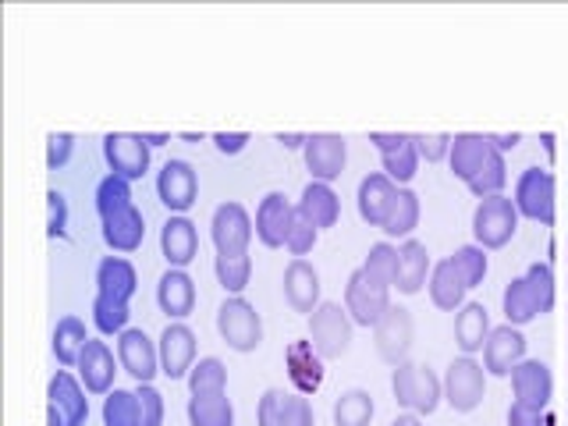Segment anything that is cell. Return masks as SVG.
Segmentation results:
<instances>
[{
  "label": "cell",
  "instance_id": "obj_3",
  "mask_svg": "<svg viewBox=\"0 0 568 426\" xmlns=\"http://www.w3.org/2000/svg\"><path fill=\"white\" fill-rule=\"evenodd\" d=\"M352 316L345 302H320L316 313L310 316V345L316 348L320 359H342L352 348Z\"/></svg>",
  "mask_w": 568,
  "mask_h": 426
},
{
  "label": "cell",
  "instance_id": "obj_16",
  "mask_svg": "<svg viewBox=\"0 0 568 426\" xmlns=\"http://www.w3.org/2000/svg\"><path fill=\"white\" fill-rule=\"evenodd\" d=\"M295 217H298V206L288 200V195H284V192H266L263 200H260V206H256V239L266 248L288 245Z\"/></svg>",
  "mask_w": 568,
  "mask_h": 426
},
{
  "label": "cell",
  "instance_id": "obj_17",
  "mask_svg": "<svg viewBox=\"0 0 568 426\" xmlns=\"http://www.w3.org/2000/svg\"><path fill=\"white\" fill-rule=\"evenodd\" d=\"M511 395L532 413H547L550 398H555V373L544 359H523L511 369Z\"/></svg>",
  "mask_w": 568,
  "mask_h": 426
},
{
  "label": "cell",
  "instance_id": "obj_19",
  "mask_svg": "<svg viewBox=\"0 0 568 426\" xmlns=\"http://www.w3.org/2000/svg\"><path fill=\"white\" fill-rule=\"evenodd\" d=\"M526 355V334L523 327H511V324H501L494 327L487 345H484V369L487 377H511V369L519 366Z\"/></svg>",
  "mask_w": 568,
  "mask_h": 426
},
{
  "label": "cell",
  "instance_id": "obj_32",
  "mask_svg": "<svg viewBox=\"0 0 568 426\" xmlns=\"http://www.w3.org/2000/svg\"><path fill=\"white\" fill-rule=\"evenodd\" d=\"M288 377L298 387V395H313L324 384V359H320L310 342H295L288 348Z\"/></svg>",
  "mask_w": 568,
  "mask_h": 426
},
{
  "label": "cell",
  "instance_id": "obj_63",
  "mask_svg": "<svg viewBox=\"0 0 568 426\" xmlns=\"http://www.w3.org/2000/svg\"><path fill=\"white\" fill-rule=\"evenodd\" d=\"M565 266H568V242H565Z\"/></svg>",
  "mask_w": 568,
  "mask_h": 426
},
{
  "label": "cell",
  "instance_id": "obj_45",
  "mask_svg": "<svg viewBox=\"0 0 568 426\" xmlns=\"http://www.w3.org/2000/svg\"><path fill=\"white\" fill-rule=\"evenodd\" d=\"M124 206H132V182H124V178H118V174H106L103 182L97 185L100 221L111 217V213H118V210H124Z\"/></svg>",
  "mask_w": 568,
  "mask_h": 426
},
{
  "label": "cell",
  "instance_id": "obj_7",
  "mask_svg": "<svg viewBox=\"0 0 568 426\" xmlns=\"http://www.w3.org/2000/svg\"><path fill=\"white\" fill-rule=\"evenodd\" d=\"M345 310L355 327H377L384 313L390 310V288L381 281H373L363 266H355L345 281Z\"/></svg>",
  "mask_w": 568,
  "mask_h": 426
},
{
  "label": "cell",
  "instance_id": "obj_38",
  "mask_svg": "<svg viewBox=\"0 0 568 426\" xmlns=\"http://www.w3.org/2000/svg\"><path fill=\"white\" fill-rule=\"evenodd\" d=\"M523 281H526L529 298H532V306H537L540 316H547L550 310H555V302H558L555 266H550V263H529V271L523 274Z\"/></svg>",
  "mask_w": 568,
  "mask_h": 426
},
{
  "label": "cell",
  "instance_id": "obj_18",
  "mask_svg": "<svg viewBox=\"0 0 568 426\" xmlns=\"http://www.w3.org/2000/svg\"><path fill=\"white\" fill-rule=\"evenodd\" d=\"M302 156H306V168L313 174V182H337L348 164V142L345 135H334V132H313L306 139V150H302Z\"/></svg>",
  "mask_w": 568,
  "mask_h": 426
},
{
  "label": "cell",
  "instance_id": "obj_36",
  "mask_svg": "<svg viewBox=\"0 0 568 426\" xmlns=\"http://www.w3.org/2000/svg\"><path fill=\"white\" fill-rule=\"evenodd\" d=\"M377 405H373V395L363 387H348L334 398V426H369Z\"/></svg>",
  "mask_w": 568,
  "mask_h": 426
},
{
  "label": "cell",
  "instance_id": "obj_40",
  "mask_svg": "<svg viewBox=\"0 0 568 426\" xmlns=\"http://www.w3.org/2000/svg\"><path fill=\"white\" fill-rule=\"evenodd\" d=\"M129 316H132L129 302L111 298V295H97L93 298V324H97L100 334H106V337L124 334V331H129Z\"/></svg>",
  "mask_w": 568,
  "mask_h": 426
},
{
  "label": "cell",
  "instance_id": "obj_14",
  "mask_svg": "<svg viewBox=\"0 0 568 426\" xmlns=\"http://www.w3.org/2000/svg\"><path fill=\"white\" fill-rule=\"evenodd\" d=\"M256 423L260 426H316V416L306 395L271 387V390H263V398L256 405Z\"/></svg>",
  "mask_w": 568,
  "mask_h": 426
},
{
  "label": "cell",
  "instance_id": "obj_61",
  "mask_svg": "<svg viewBox=\"0 0 568 426\" xmlns=\"http://www.w3.org/2000/svg\"><path fill=\"white\" fill-rule=\"evenodd\" d=\"M540 142H544V150H547L550 156H555V135H550V132H547V135H544Z\"/></svg>",
  "mask_w": 568,
  "mask_h": 426
},
{
  "label": "cell",
  "instance_id": "obj_28",
  "mask_svg": "<svg viewBox=\"0 0 568 426\" xmlns=\"http://www.w3.org/2000/svg\"><path fill=\"white\" fill-rule=\"evenodd\" d=\"M430 253H426V245L419 239H405L398 245V284L395 288L402 295H419L426 288V281H430Z\"/></svg>",
  "mask_w": 568,
  "mask_h": 426
},
{
  "label": "cell",
  "instance_id": "obj_12",
  "mask_svg": "<svg viewBox=\"0 0 568 426\" xmlns=\"http://www.w3.org/2000/svg\"><path fill=\"white\" fill-rule=\"evenodd\" d=\"M501 156L494 150V142L484 132H458L452 139V153H448V168L462 185H473L479 174H484L494 160Z\"/></svg>",
  "mask_w": 568,
  "mask_h": 426
},
{
  "label": "cell",
  "instance_id": "obj_27",
  "mask_svg": "<svg viewBox=\"0 0 568 426\" xmlns=\"http://www.w3.org/2000/svg\"><path fill=\"white\" fill-rule=\"evenodd\" d=\"M100 224H103L100 235L106 248H114V253H135L142 239H146V217H142V210L135 203L111 213V217H103Z\"/></svg>",
  "mask_w": 568,
  "mask_h": 426
},
{
  "label": "cell",
  "instance_id": "obj_4",
  "mask_svg": "<svg viewBox=\"0 0 568 426\" xmlns=\"http://www.w3.org/2000/svg\"><path fill=\"white\" fill-rule=\"evenodd\" d=\"M511 203L519 210V217L555 227V174L547 168H526L519 178H515V192Z\"/></svg>",
  "mask_w": 568,
  "mask_h": 426
},
{
  "label": "cell",
  "instance_id": "obj_57",
  "mask_svg": "<svg viewBox=\"0 0 568 426\" xmlns=\"http://www.w3.org/2000/svg\"><path fill=\"white\" fill-rule=\"evenodd\" d=\"M306 139H310V135H295V132H288V135L281 132V135H277V142H281L284 150H306Z\"/></svg>",
  "mask_w": 568,
  "mask_h": 426
},
{
  "label": "cell",
  "instance_id": "obj_41",
  "mask_svg": "<svg viewBox=\"0 0 568 426\" xmlns=\"http://www.w3.org/2000/svg\"><path fill=\"white\" fill-rule=\"evenodd\" d=\"M363 271L373 281H381V284H387V288H395V284H398V245H390L387 239L377 242V245H369V253L363 260Z\"/></svg>",
  "mask_w": 568,
  "mask_h": 426
},
{
  "label": "cell",
  "instance_id": "obj_50",
  "mask_svg": "<svg viewBox=\"0 0 568 426\" xmlns=\"http://www.w3.org/2000/svg\"><path fill=\"white\" fill-rule=\"evenodd\" d=\"M47 235L50 239H68V200H64V192H58V189L47 192Z\"/></svg>",
  "mask_w": 568,
  "mask_h": 426
},
{
  "label": "cell",
  "instance_id": "obj_43",
  "mask_svg": "<svg viewBox=\"0 0 568 426\" xmlns=\"http://www.w3.org/2000/svg\"><path fill=\"white\" fill-rule=\"evenodd\" d=\"M381 168H384V174L395 182L398 189H408V182L416 178V171H419V150H416V139H408L402 150H395V153H384L381 156Z\"/></svg>",
  "mask_w": 568,
  "mask_h": 426
},
{
  "label": "cell",
  "instance_id": "obj_11",
  "mask_svg": "<svg viewBox=\"0 0 568 426\" xmlns=\"http://www.w3.org/2000/svg\"><path fill=\"white\" fill-rule=\"evenodd\" d=\"M150 142L139 132H111L103 135V160L111 174L124 178V182H139L150 171Z\"/></svg>",
  "mask_w": 568,
  "mask_h": 426
},
{
  "label": "cell",
  "instance_id": "obj_24",
  "mask_svg": "<svg viewBox=\"0 0 568 426\" xmlns=\"http://www.w3.org/2000/svg\"><path fill=\"white\" fill-rule=\"evenodd\" d=\"M89 390L71 369H58L47 384V398L64 413L68 426H85L89 423Z\"/></svg>",
  "mask_w": 568,
  "mask_h": 426
},
{
  "label": "cell",
  "instance_id": "obj_2",
  "mask_svg": "<svg viewBox=\"0 0 568 426\" xmlns=\"http://www.w3.org/2000/svg\"><path fill=\"white\" fill-rule=\"evenodd\" d=\"M217 334L231 352H256L263 345V316L256 306L242 295H227L217 310Z\"/></svg>",
  "mask_w": 568,
  "mask_h": 426
},
{
  "label": "cell",
  "instance_id": "obj_60",
  "mask_svg": "<svg viewBox=\"0 0 568 426\" xmlns=\"http://www.w3.org/2000/svg\"><path fill=\"white\" fill-rule=\"evenodd\" d=\"M390 426H423V419L416 413H402V416H395V423H390Z\"/></svg>",
  "mask_w": 568,
  "mask_h": 426
},
{
  "label": "cell",
  "instance_id": "obj_13",
  "mask_svg": "<svg viewBox=\"0 0 568 426\" xmlns=\"http://www.w3.org/2000/svg\"><path fill=\"white\" fill-rule=\"evenodd\" d=\"M118 363L135 384H153L160 373V348L142 327H129L118 334Z\"/></svg>",
  "mask_w": 568,
  "mask_h": 426
},
{
  "label": "cell",
  "instance_id": "obj_33",
  "mask_svg": "<svg viewBox=\"0 0 568 426\" xmlns=\"http://www.w3.org/2000/svg\"><path fill=\"white\" fill-rule=\"evenodd\" d=\"M89 342L85 334V324L79 316H61L58 327H53V337H50V348H53V359L61 363V369H75L79 366V355Z\"/></svg>",
  "mask_w": 568,
  "mask_h": 426
},
{
  "label": "cell",
  "instance_id": "obj_51",
  "mask_svg": "<svg viewBox=\"0 0 568 426\" xmlns=\"http://www.w3.org/2000/svg\"><path fill=\"white\" fill-rule=\"evenodd\" d=\"M71 153H75V135L71 132H50L47 135V171L68 168Z\"/></svg>",
  "mask_w": 568,
  "mask_h": 426
},
{
  "label": "cell",
  "instance_id": "obj_37",
  "mask_svg": "<svg viewBox=\"0 0 568 426\" xmlns=\"http://www.w3.org/2000/svg\"><path fill=\"white\" fill-rule=\"evenodd\" d=\"M189 395H224L227 390V366L217 359V355H203L195 359V366L189 369Z\"/></svg>",
  "mask_w": 568,
  "mask_h": 426
},
{
  "label": "cell",
  "instance_id": "obj_56",
  "mask_svg": "<svg viewBox=\"0 0 568 426\" xmlns=\"http://www.w3.org/2000/svg\"><path fill=\"white\" fill-rule=\"evenodd\" d=\"M487 139L494 142V150H497V153H508V150H515V146L523 142L519 132H487Z\"/></svg>",
  "mask_w": 568,
  "mask_h": 426
},
{
  "label": "cell",
  "instance_id": "obj_21",
  "mask_svg": "<svg viewBox=\"0 0 568 426\" xmlns=\"http://www.w3.org/2000/svg\"><path fill=\"white\" fill-rule=\"evenodd\" d=\"M320 274H316V266L310 260H292L288 266H284V277H281V292H284V302L302 313V316H313L316 306L324 298H320Z\"/></svg>",
  "mask_w": 568,
  "mask_h": 426
},
{
  "label": "cell",
  "instance_id": "obj_35",
  "mask_svg": "<svg viewBox=\"0 0 568 426\" xmlns=\"http://www.w3.org/2000/svg\"><path fill=\"white\" fill-rule=\"evenodd\" d=\"M189 426H235V405L224 395H189Z\"/></svg>",
  "mask_w": 568,
  "mask_h": 426
},
{
  "label": "cell",
  "instance_id": "obj_20",
  "mask_svg": "<svg viewBox=\"0 0 568 426\" xmlns=\"http://www.w3.org/2000/svg\"><path fill=\"white\" fill-rule=\"evenodd\" d=\"M118 359H114V352L106 348V342H100V337H89L82 355H79V381L82 387L89 390V395H111L114 390V373H118Z\"/></svg>",
  "mask_w": 568,
  "mask_h": 426
},
{
  "label": "cell",
  "instance_id": "obj_26",
  "mask_svg": "<svg viewBox=\"0 0 568 426\" xmlns=\"http://www.w3.org/2000/svg\"><path fill=\"white\" fill-rule=\"evenodd\" d=\"M160 253H164L168 266L185 271L200 256V231H195V224L189 217H168L164 227H160Z\"/></svg>",
  "mask_w": 568,
  "mask_h": 426
},
{
  "label": "cell",
  "instance_id": "obj_39",
  "mask_svg": "<svg viewBox=\"0 0 568 426\" xmlns=\"http://www.w3.org/2000/svg\"><path fill=\"white\" fill-rule=\"evenodd\" d=\"M501 313H505V324H511V327H526V324H532V320L540 316L537 306H532L529 288H526L523 277H511L505 284V292H501Z\"/></svg>",
  "mask_w": 568,
  "mask_h": 426
},
{
  "label": "cell",
  "instance_id": "obj_6",
  "mask_svg": "<svg viewBox=\"0 0 568 426\" xmlns=\"http://www.w3.org/2000/svg\"><path fill=\"white\" fill-rule=\"evenodd\" d=\"M440 384H444V402L462 416L476 413L487 398V369H484V363H476L473 355H458V359H452Z\"/></svg>",
  "mask_w": 568,
  "mask_h": 426
},
{
  "label": "cell",
  "instance_id": "obj_64",
  "mask_svg": "<svg viewBox=\"0 0 568 426\" xmlns=\"http://www.w3.org/2000/svg\"><path fill=\"white\" fill-rule=\"evenodd\" d=\"M565 426H568V413H565Z\"/></svg>",
  "mask_w": 568,
  "mask_h": 426
},
{
  "label": "cell",
  "instance_id": "obj_48",
  "mask_svg": "<svg viewBox=\"0 0 568 426\" xmlns=\"http://www.w3.org/2000/svg\"><path fill=\"white\" fill-rule=\"evenodd\" d=\"M139 426H164V395L153 384H135Z\"/></svg>",
  "mask_w": 568,
  "mask_h": 426
},
{
  "label": "cell",
  "instance_id": "obj_58",
  "mask_svg": "<svg viewBox=\"0 0 568 426\" xmlns=\"http://www.w3.org/2000/svg\"><path fill=\"white\" fill-rule=\"evenodd\" d=\"M47 426H68L64 423V413L53 402H47Z\"/></svg>",
  "mask_w": 568,
  "mask_h": 426
},
{
  "label": "cell",
  "instance_id": "obj_22",
  "mask_svg": "<svg viewBox=\"0 0 568 426\" xmlns=\"http://www.w3.org/2000/svg\"><path fill=\"white\" fill-rule=\"evenodd\" d=\"M156 306L171 320V324L189 320L195 313V281L189 277V271L168 266V274L156 281Z\"/></svg>",
  "mask_w": 568,
  "mask_h": 426
},
{
  "label": "cell",
  "instance_id": "obj_5",
  "mask_svg": "<svg viewBox=\"0 0 568 426\" xmlns=\"http://www.w3.org/2000/svg\"><path fill=\"white\" fill-rule=\"evenodd\" d=\"M515 231H519V210L508 200V195H490V200H479L476 213H473V239L479 248H505Z\"/></svg>",
  "mask_w": 568,
  "mask_h": 426
},
{
  "label": "cell",
  "instance_id": "obj_59",
  "mask_svg": "<svg viewBox=\"0 0 568 426\" xmlns=\"http://www.w3.org/2000/svg\"><path fill=\"white\" fill-rule=\"evenodd\" d=\"M142 139L150 142V150H156V146H168V142H171V135H168V132H142Z\"/></svg>",
  "mask_w": 568,
  "mask_h": 426
},
{
  "label": "cell",
  "instance_id": "obj_54",
  "mask_svg": "<svg viewBox=\"0 0 568 426\" xmlns=\"http://www.w3.org/2000/svg\"><path fill=\"white\" fill-rule=\"evenodd\" d=\"M550 416L547 413H532V408L519 405V402H511L508 408V426H547Z\"/></svg>",
  "mask_w": 568,
  "mask_h": 426
},
{
  "label": "cell",
  "instance_id": "obj_44",
  "mask_svg": "<svg viewBox=\"0 0 568 426\" xmlns=\"http://www.w3.org/2000/svg\"><path fill=\"white\" fill-rule=\"evenodd\" d=\"M103 426H139V398L135 390L114 387L103 398Z\"/></svg>",
  "mask_w": 568,
  "mask_h": 426
},
{
  "label": "cell",
  "instance_id": "obj_15",
  "mask_svg": "<svg viewBox=\"0 0 568 426\" xmlns=\"http://www.w3.org/2000/svg\"><path fill=\"white\" fill-rule=\"evenodd\" d=\"M156 348H160V373H164L168 381H185L189 369L195 366V334L185 320H178V324H168L164 334L156 337Z\"/></svg>",
  "mask_w": 568,
  "mask_h": 426
},
{
  "label": "cell",
  "instance_id": "obj_23",
  "mask_svg": "<svg viewBox=\"0 0 568 426\" xmlns=\"http://www.w3.org/2000/svg\"><path fill=\"white\" fill-rule=\"evenodd\" d=\"M398 200V185L390 182L384 171L377 174H366L359 182V192H355V206H359V217L369 224V227H384L390 206Z\"/></svg>",
  "mask_w": 568,
  "mask_h": 426
},
{
  "label": "cell",
  "instance_id": "obj_62",
  "mask_svg": "<svg viewBox=\"0 0 568 426\" xmlns=\"http://www.w3.org/2000/svg\"><path fill=\"white\" fill-rule=\"evenodd\" d=\"M182 142H192V146H195V142H203V135H195V132H182Z\"/></svg>",
  "mask_w": 568,
  "mask_h": 426
},
{
  "label": "cell",
  "instance_id": "obj_29",
  "mask_svg": "<svg viewBox=\"0 0 568 426\" xmlns=\"http://www.w3.org/2000/svg\"><path fill=\"white\" fill-rule=\"evenodd\" d=\"M490 313L484 302H466L458 313H455V345L462 355H476L484 352L487 337H490Z\"/></svg>",
  "mask_w": 568,
  "mask_h": 426
},
{
  "label": "cell",
  "instance_id": "obj_25",
  "mask_svg": "<svg viewBox=\"0 0 568 426\" xmlns=\"http://www.w3.org/2000/svg\"><path fill=\"white\" fill-rule=\"evenodd\" d=\"M426 292H430V302L437 310L444 313H458L462 306H466V295H469V284L466 277L458 274V266L452 256H444L434 263L430 271V281H426Z\"/></svg>",
  "mask_w": 568,
  "mask_h": 426
},
{
  "label": "cell",
  "instance_id": "obj_52",
  "mask_svg": "<svg viewBox=\"0 0 568 426\" xmlns=\"http://www.w3.org/2000/svg\"><path fill=\"white\" fill-rule=\"evenodd\" d=\"M416 139V150H419V160L426 164H440V160H448L452 153V139L448 132H437V135H413Z\"/></svg>",
  "mask_w": 568,
  "mask_h": 426
},
{
  "label": "cell",
  "instance_id": "obj_42",
  "mask_svg": "<svg viewBox=\"0 0 568 426\" xmlns=\"http://www.w3.org/2000/svg\"><path fill=\"white\" fill-rule=\"evenodd\" d=\"M213 274H217L227 295H242L248 281H253V256H217L213 260Z\"/></svg>",
  "mask_w": 568,
  "mask_h": 426
},
{
  "label": "cell",
  "instance_id": "obj_55",
  "mask_svg": "<svg viewBox=\"0 0 568 426\" xmlns=\"http://www.w3.org/2000/svg\"><path fill=\"white\" fill-rule=\"evenodd\" d=\"M408 139H413V135H405V132H369L373 150H377L381 156H384V153H395V150H402Z\"/></svg>",
  "mask_w": 568,
  "mask_h": 426
},
{
  "label": "cell",
  "instance_id": "obj_47",
  "mask_svg": "<svg viewBox=\"0 0 568 426\" xmlns=\"http://www.w3.org/2000/svg\"><path fill=\"white\" fill-rule=\"evenodd\" d=\"M505 185H508V164H505V153L494 160V164L476 178L469 185V192L476 200H490V195H505Z\"/></svg>",
  "mask_w": 568,
  "mask_h": 426
},
{
  "label": "cell",
  "instance_id": "obj_53",
  "mask_svg": "<svg viewBox=\"0 0 568 426\" xmlns=\"http://www.w3.org/2000/svg\"><path fill=\"white\" fill-rule=\"evenodd\" d=\"M248 142H253V135H248V132H217V135H213V146H217V153H224V156L245 153Z\"/></svg>",
  "mask_w": 568,
  "mask_h": 426
},
{
  "label": "cell",
  "instance_id": "obj_9",
  "mask_svg": "<svg viewBox=\"0 0 568 426\" xmlns=\"http://www.w3.org/2000/svg\"><path fill=\"white\" fill-rule=\"evenodd\" d=\"M156 195L171 210V217H185L200 203V174L189 160H168L156 174Z\"/></svg>",
  "mask_w": 568,
  "mask_h": 426
},
{
  "label": "cell",
  "instance_id": "obj_30",
  "mask_svg": "<svg viewBox=\"0 0 568 426\" xmlns=\"http://www.w3.org/2000/svg\"><path fill=\"white\" fill-rule=\"evenodd\" d=\"M139 292V274L132 260L124 256H103L97 263V295H111L121 302H132V295Z\"/></svg>",
  "mask_w": 568,
  "mask_h": 426
},
{
  "label": "cell",
  "instance_id": "obj_31",
  "mask_svg": "<svg viewBox=\"0 0 568 426\" xmlns=\"http://www.w3.org/2000/svg\"><path fill=\"white\" fill-rule=\"evenodd\" d=\"M295 206H298L302 217H310L320 231L334 227L337 217H342V200H337V192L327 182H310L306 189H302Z\"/></svg>",
  "mask_w": 568,
  "mask_h": 426
},
{
  "label": "cell",
  "instance_id": "obj_49",
  "mask_svg": "<svg viewBox=\"0 0 568 426\" xmlns=\"http://www.w3.org/2000/svg\"><path fill=\"white\" fill-rule=\"evenodd\" d=\"M316 242H320V227L310 221V217H295V227H292V235H288V253H292V260H306L313 248H316Z\"/></svg>",
  "mask_w": 568,
  "mask_h": 426
},
{
  "label": "cell",
  "instance_id": "obj_10",
  "mask_svg": "<svg viewBox=\"0 0 568 426\" xmlns=\"http://www.w3.org/2000/svg\"><path fill=\"white\" fill-rule=\"evenodd\" d=\"M416 342V324H413V313L402 310V306H390L384 313V320L373 327V345H377V355L395 369L402 363H408V352H413Z\"/></svg>",
  "mask_w": 568,
  "mask_h": 426
},
{
  "label": "cell",
  "instance_id": "obj_8",
  "mask_svg": "<svg viewBox=\"0 0 568 426\" xmlns=\"http://www.w3.org/2000/svg\"><path fill=\"white\" fill-rule=\"evenodd\" d=\"M256 235V221L248 217L242 203H221L210 217V239L217 245V256H248V245Z\"/></svg>",
  "mask_w": 568,
  "mask_h": 426
},
{
  "label": "cell",
  "instance_id": "obj_34",
  "mask_svg": "<svg viewBox=\"0 0 568 426\" xmlns=\"http://www.w3.org/2000/svg\"><path fill=\"white\" fill-rule=\"evenodd\" d=\"M419 217H423V206H419V195L413 189H398V200L390 206L387 221H384V239H413V231L419 227Z\"/></svg>",
  "mask_w": 568,
  "mask_h": 426
},
{
  "label": "cell",
  "instance_id": "obj_46",
  "mask_svg": "<svg viewBox=\"0 0 568 426\" xmlns=\"http://www.w3.org/2000/svg\"><path fill=\"white\" fill-rule=\"evenodd\" d=\"M455 266H458V274L466 277V284L469 288H479L484 284V277H487V271H490V260H487V248H479L476 242L473 245H462V248H455Z\"/></svg>",
  "mask_w": 568,
  "mask_h": 426
},
{
  "label": "cell",
  "instance_id": "obj_1",
  "mask_svg": "<svg viewBox=\"0 0 568 426\" xmlns=\"http://www.w3.org/2000/svg\"><path fill=\"white\" fill-rule=\"evenodd\" d=\"M390 395H395V402L405 408V413L434 416L437 405L444 402V384L430 366L402 363L390 369Z\"/></svg>",
  "mask_w": 568,
  "mask_h": 426
}]
</instances>
